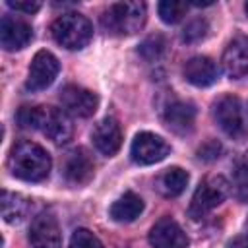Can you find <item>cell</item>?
Masks as SVG:
<instances>
[{
  "instance_id": "cell-11",
  "label": "cell",
  "mask_w": 248,
  "mask_h": 248,
  "mask_svg": "<svg viewBox=\"0 0 248 248\" xmlns=\"http://www.w3.org/2000/svg\"><path fill=\"white\" fill-rule=\"evenodd\" d=\"M33 39L31 25L14 16H4L0 21V43L6 50H21L25 48Z\"/></svg>"
},
{
  "instance_id": "cell-3",
  "label": "cell",
  "mask_w": 248,
  "mask_h": 248,
  "mask_svg": "<svg viewBox=\"0 0 248 248\" xmlns=\"http://www.w3.org/2000/svg\"><path fill=\"white\" fill-rule=\"evenodd\" d=\"M147 8L143 2H116L103 16V25L114 35H132L145 23Z\"/></svg>"
},
{
  "instance_id": "cell-21",
  "label": "cell",
  "mask_w": 248,
  "mask_h": 248,
  "mask_svg": "<svg viewBox=\"0 0 248 248\" xmlns=\"http://www.w3.org/2000/svg\"><path fill=\"white\" fill-rule=\"evenodd\" d=\"M159 16L165 23H176L184 17L188 4L186 2H178V0H163L159 2Z\"/></svg>"
},
{
  "instance_id": "cell-15",
  "label": "cell",
  "mask_w": 248,
  "mask_h": 248,
  "mask_svg": "<svg viewBox=\"0 0 248 248\" xmlns=\"http://www.w3.org/2000/svg\"><path fill=\"white\" fill-rule=\"evenodd\" d=\"M91 140L99 153L107 157L114 155L122 145V132H120L118 122L114 118H103L101 122L95 124L91 132Z\"/></svg>"
},
{
  "instance_id": "cell-17",
  "label": "cell",
  "mask_w": 248,
  "mask_h": 248,
  "mask_svg": "<svg viewBox=\"0 0 248 248\" xmlns=\"http://www.w3.org/2000/svg\"><path fill=\"white\" fill-rule=\"evenodd\" d=\"M184 78L196 87H207L217 81L219 68L207 56H194L184 64Z\"/></svg>"
},
{
  "instance_id": "cell-2",
  "label": "cell",
  "mask_w": 248,
  "mask_h": 248,
  "mask_svg": "<svg viewBox=\"0 0 248 248\" xmlns=\"http://www.w3.org/2000/svg\"><path fill=\"white\" fill-rule=\"evenodd\" d=\"M52 37L54 41L68 48V50H79L83 48L91 37H93V25L91 21L81 16V14H76V12H70V14H62L60 17L54 19L52 27Z\"/></svg>"
},
{
  "instance_id": "cell-27",
  "label": "cell",
  "mask_w": 248,
  "mask_h": 248,
  "mask_svg": "<svg viewBox=\"0 0 248 248\" xmlns=\"http://www.w3.org/2000/svg\"><path fill=\"white\" fill-rule=\"evenodd\" d=\"M219 155H221V143L217 140H209L198 149V157L203 161H215Z\"/></svg>"
},
{
  "instance_id": "cell-19",
  "label": "cell",
  "mask_w": 248,
  "mask_h": 248,
  "mask_svg": "<svg viewBox=\"0 0 248 248\" xmlns=\"http://www.w3.org/2000/svg\"><path fill=\"white\" fill-rule=\"evenodd\" d=\"M188 184V172L180 167H170L159 176V190L167 198H176Z\"/></svg>"
},
{
  "instance_id": "cell-26",
  "label": "cell",
  "mask_w": 248,
  "mask_h": 248,
  "mask_svg": "<svg viewBox=\"0 0 248 248\" xmlns=\"http://www.w3.org/2000/svg\"><path fill=\"white\" fill-rule=\"evenodd\" d=\"M207 35V21L198 17V19H192L186 27H184V33H182V39L186 43H198L202 41L203 37Z\"/></svg>"
},
{
  "instance_id": "cell-7",
  "label": "cell",
  "mask_w": 248,
  "mask_h": 248,
  "mask_svg": "<svg viewBox=\"0 0 248 248\" xmlns=\"http://www.w3.org/2000/svg\"><path fill=\"white\" fill-rule=\"evenodd\" d=\"M169 151H170L169 143L161 136H157L153 132H140V134H136V138L132 141V147H130L132 161L138 163V165L159 163V161H163L169 155Z\"/></svg>"
},
{
  "instance_id": "cell-16",
  "label": "cell",
  "mask_w": 248,
  "mask_h": 248,
  "mask_svg": "<svg viewBox=\"0 0 248 248\" xmlns=\"http://www.w3.org/2000/svg\"><path fill=\"white\" fill-rule=\"evenodd\" d=\"M163 120L167 124V128L172 130L174 134H186L194 128L196 108H194L192 103L172 101V103L167 105V108L163 112Z\"/></svg>"
},
{
  "instance_id": "cell-10",
  "label": "cell",
  "mask_w": 248,
  "mask_h": 248,
  "mask_svg": "<svg viewBox=\"0 0 248 248\" xmlns=\"http://www.w3.org/2000/svg\"><path fill=\"white\" fill-rule=\"evenodd\" d=\"M149 244L153 248H186L188 236L174 219L161 217L149 231Z\"/></svg>"
},
{
  "instance_id": "cell-23",
  "label": "cell",
  "mask_w": 248,
  "mask_h": 248,
  "mask_svg": "<svg viewBox=\"0 0 248 248\" xmlns=\"http://www.w3.org/2000/svg\"><path fill=\"white\" fill-rule=\"evenodd\" d=\"M17 124L21 128H31V130H41V122H43V107H21L17 110Z\"/></svg>"
},
{
  "instance_id": "cell-20",
  "label": "cell",
  "mask_w": 248,
  "mask_h": 248,
  "mask_svg": "<svg viewBox=\"0 0 248 248\" xmlns=\"http://www.w3.org/2000/svg\"><path fill=\"white\" fill-rule=\"evenodd\" d=\"M29 209V202L14 192H2V217L6 223H19Z\"/></svg>"
},
{
  "instance_id": "cell-13",
  "label": "cell",
  "mask_w": 248,
  "mask_h": 248,
  "mask_svg": "<svg viewBox=\"0 0 248 248\" xmlns=\"http://www.w3.org/2000/svg\"><path fill=\"white\" fill-rule=\"evenodd\" d=\"M223 68L232 79L248 76V35L234 37L223 52Z\"/></svg>"
},
{
  "instance_id": "cell-12",
  "label": "cell",
  "mask_w": 248,
  "mask_h": 248,
  "mask_svg": "<svg viewBox=\"0 0 248 248\" xmlns=\"http://www.w3.org/2000/svg\"><path fill=\"white\" fill-rule=\"evenodd\" d=\"M41 132L54 143H66L72 140L74 126L66 110L54 108V107H43V122H41Z\"/></svg>"
},
{
  "instance_id": "cell-30",
  "label": "cell",
  "mask_w": 248,
  "mask_h": 248,
  "mask_svg": "<svg viewBox=\"0 0 248 248\" xmlns=\"http://www.w3.org/2000/svg\"><path fill=\"white\" fill-rule=\"evenodd\" d=\"M244 10H246V14H248V2H246V4H244Z\"/></svg>"
},
{
  "instance_id": "cell-29",
  "label": "cell",
  "mask_w": 248,
  "mask_h": 248,
  "mask_svg": "<svg viewBox=\"0 0 248 248\" xmlns=\"http://www.w3.org/2000/svg\"><path fill=\"white\" fill-rule=\"evenodd\" d=\"M227 248H248V240L242 238V236H236V238H232V240L227 244Z\"/></svg>"
},
{
  "instance_id": "cell-14",
  "label": "cell",
  "mask_w": 248,
  "mask_h": 248,
  "mask_svg": "<svg viewBox=\"0 0 248 248\" xmlns=\"http://www.w3.org/2000/svg\"><path fill=\"white\" fill-rule=\"evenodd\" d=\"M95 174V163L89 153L81 147L72 149L64 159V176L72 184H87Z\"/></svg>"
},
{
  "instance_id": "cell-24",
  "label": "cell",
  "mask_w": 248,
  "mask_h": 248,
  "mask_svg": "<svg viewBox=\"0 0 248 248\" xmlns=\"http://www.w3.org/2000/svg\"><path fill=\"white\" fill-rule=\"evenodd\" d=\"M232 186H234L236 198L240 202H248V163L236 165L232 174Z\"/></svg>"
},
{
  "instance_id": "cell-28",
  "label": "cell",
  "mask_w": 248,
  "mask_h": 248,
  "mask_svg": "<svg viewBox=\"0 0 248 248\" xmlns=\"http://www.w3.org/2000/svg\"><path fill=\"white\" fill-rule=\"evenodd\" d=\"M8 6L16 12H23V14H35L39 8H41V2H21V0H8Z\"/></svg>"
},
{
  "instance_id": "cell-25",
  "label": "cell",
  "mask_w": 248,
  "mask_h": 248,
  "mask_svg": "<svg viewBox=\"0 0 248 248\" xmlns=\"http://www.w3.org/2000/svg\"><path fill=\"white\" fill-rule=\"evenodd\" d=\"M70 248H105L103 242L87 229H76L70 238Z\"/></svg>"
},
{
  "instance_id": "cell-9",
  "label": "cell",
  "mask_w": 248,
  "mask_h": 248,
  "mask_svg": "<svg viewBox=\"0 0 248 248\" xmlns=\"http://www.w3.org/2000/svg\"><path fill=\"white\" fill-rule=\"evenodd\" d=\"M29 242L33 248H60L62 234L58 221L50 213H39L29 227Z\"/></svg>"
},
{
  "instance_id": "cell-1",
  "label": "cell",
  "mask_w": 248,
  "mask_h": 248,
  "mask_svg": "<svg viewBox=\"0 0 248 248\" xmlns=\"http://www.w3.org/2000/svg\"><path fill=\"white\" fill-rule=\"evenodd\" d=\"M50 155L39 143L19 141L12 147L8 167L14 176L25 182H41L50 172Z\"/></svg>"
},
{
  "instance_id": "cell-8",
  "label": "cell",
  "mask_w": 248,
  "mask_h": 248,
  "mask_svg": "<svg viewBox=\"0 0 248 248\" xmlns=\"http://www.w3.org/2000/svg\"><path fill=\"white\" fill-rule=\"evenodd\" d=\"M60 103L66 112L79 116V118H89L95 114L99 107V97L79 85H66L60 91Z\"/></svg>"
},
{
  "instance_id": "cell-6",
  "label": "cell",
  "mask_w": 248,
  "mask_h": 248,
  "mask_svg": "<svg viewBox=\"0 0 248 248\" xmlns=\"http://www.w3.org/2000/svg\"><path fill=\"white\" fill-rule=\"evenodd\" d=\"M213 116L219 124V128L231 136L232 140H240L246 134L244 128V118H242V108H240V101L232 95H225L221 97L215 107H213Z\"/></svg>"
},
{
  "instance_id": "cell-31",
  "label": "cell",
  "mask_w": 248,
  "mask_h": 248,
  "mask_svg": "<svg viewBox=\"0 0 248 248\" xmlns=\"http://www.w3.org/2000/svg\"><path fill=\"white\" fill-rule=\"evenodd\" d=\"M246 231H248V219H246Z\"/></svg>"
},
{
  "instance_id": "cell-18",
  "label": "cell",
  "mask_w": 248,
  "mask_h": 248,
  "mask_svg": "<svg viewBox=\"0 0 248 248\" xmlns=\"http://www.w3.org/2000/svg\"><path fill=\"white\" fill-rule=\"evenodd\" d=\"M143 211V200L136 192H124L108 209L110 217L118 223H130L138 219Z\"/></svg>"
},
{
  "instance_id": "cell-4",
  "label": "cell",
  "mask_w": 248,
  "mask_h": 248,
  "mask_svg": "<svg viewBox=\"0 0 248 248\" xmlns=\"http://www.w3.org/2000/svg\"><path fill=\"white\" fill-rule=\"evenodd\" d=\"M231 184L227 182V178H223L221 174H213L207 176L203 182H200V186L196 188L188 213L192 219H202L205 217L209 211H213L217 205H221L225 202V198L229 196Z\"/></svg>"
},
{
  "instance_id": "cell-5",
  "label": "cell",
  "mask_w": 248,
  "mask_h": 248,
  "mask_svg": "<svg viewBox=\"0 0 248 248\" xmlns=\"http://www.w3.org/2000/svg\"><path fill=\"white\" fill-rule=\"evenodd\" d=\"M58 72H60L58 58L48 50H39L33 56L31 64H29V74H27L25 87L29 91H43L48 85H52Z\"/></svg>"
},
{
  "instance_id": "cell-22",
  "label": "cell",
  "mask_w": 248,
  "mask_h": 248,
  "mask_svg": "<svg viewBox=\"0 0 248 248\" xmlns=\"http://www.w3.org/2000/svg\"><path fill=\"white\" fill-rule=\"evenodd\" d=\"M167 50V43L161 35H151L140 45V54L145 60H159Z\"/></svg>"
}]
</instances>
